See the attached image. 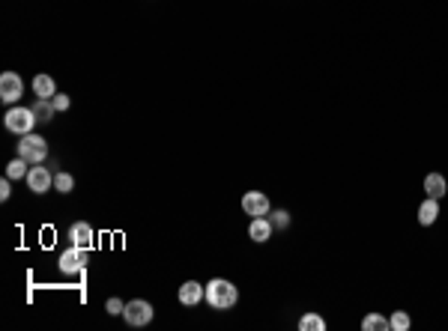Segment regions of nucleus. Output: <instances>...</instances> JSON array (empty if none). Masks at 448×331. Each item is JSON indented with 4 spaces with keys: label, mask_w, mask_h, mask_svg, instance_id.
Instances as JSON below:
<instances>
[{
    "label": "nucleus",
    "mask_w": 448,
    "mask_h": 331,
    "mask_svg": "<svg viewBox=\"0 0 448 331\" xmlns=\"http://www.w3.org/2000/svg\"><path fill=\"white\" fill-rule=\"evenodd\" d=\"M239 302V289L227 278H213L206 284V305L213 310H231Z\"/></svg>",
    "instance_id": "1"
},
{
    "label": "nucleus",
    "mask_w": 448,
    "mask_h": 331,
    "mask_svg": "<svg viewBox=\"0 0 448 331\" xmlns=\"http://www.w3.org/2000/svg\"><path fill=\"white\" fill-rule=\"evenodd\" d=\"M3 126L9 128L13 135H30L33 128L39 126V119L33 114V108H24V105H13L6 110V117H3Z\"/></svg>",
    "instance_id": "2"
},
{
    "label": "nucleus",
    "mask_w": 448,
    "mask_h": 331,
    "mask_svg": "<svg viewBox=\"0 0 448 331\" xmlns=\"http://www.w3.org/2000/svg\"><path fill=\"white\" fill-rule=\"evenodd\" d=\"M18 155L30 164H42L48 158V140L42 135H33V132L22 135V140H18Z\"/></svg>",
    "instance_id": "3"
},
{
    "label": "nucleus",
    "mask_w": 448,
    "mask_h": 331,
    "mask_svg": "<svg viewBox=\"0 0 448 331\" xmlns=\"http://www.w3.org/2000/svg\"><path fill=\"white\" fill-rule=\"evenodd\" d=\"M90 263V248H81V245H72L69 251L60 254V272L63 275H81Z\"/></svg>",
    "instance_id": "4"
},
{
    "label": "nucleus",
    "mask_w": 448,
    "mask_h": 331,
    "mask_svg": "<svg viewBox=\"0 0 448 331\" xmlns=\"http://www.w3.org/2000/svg\"><path fill=\"white\" fill-rule=\"evenodd\" d=\"M123 319L132 328H144L153 323V305L144 302V298H135V302H126V310H123Z\"/></svg>",
    "instance_id": "5"
},
{
    "label": "nucleus",
    "mask_w": 448,
    "mask_h": 331,
    "mask_svg": "<svg viewBox=\"0 0 448 331\" xmlns=\"http://www.w3.org/2000/svg\"><path fill=\"white\" fill-rule=\"evenodd\" d=\"M24 93V81L18 72H3L0 75V99H3L6 105H15L18 99Z\"/></svg>",
    "instance_id": "6"
},
{
    "label": "nucleus",
    "mask_w": 448,
    "mask_h": 331,
    "mask_svg": "<svg viewBox=\"0 0 448 331\" xmlns=\"http://www.w3.org/2000/svg\"><path fill=\"white\" fill-rule=\"evenodd\" d=\"M27 188L33 194H45V192H51L54 188V173L48 167H42V164H36V167H30V173H27Z\"/></svg>",
    "instance_id": "7"
},
{
    "label": "nucleus",
    "mask_w": 448,
    "mask_h": 331,
    "mask_svg": "<svg viewBox=\"0 0 448 331\" xmlns=\"http://www.w3.org/2000/svg\"><path fill=\"white\" fill-rule=\"evenodd\" d=\"M242 212L251 218H266L269 215V197L263 192H245L242 194Z\"/></svg>",
    "instance_id": "8"
},
{
    "label": "nucleus",
    "mask_w": 448,
    "mask_h": 331,
    "mask_svg": "<svg viewBox=\"0 0 448 331\" xmlns=\"http://www.w3.org/2000/svg\"><path fill=\"white\" fill-rule=\"evenodd\" d=\"M179 305H185V307H194V305H201L206 302V287L204 284H197V280H185L183 287H179Z\"/></svg>",
    "instance_id": "9"
},
{
    "label": "nucleus",
    "mask_w": 448,
    "mask_h": 331,
    "mask_svg": "<svg viewBox=\"0 0 448 331\" xmlns=\"http://www.w3.org/2000/svg\"><path fill=\"white\" fill-rule=\"evenodd\" d=\"M272 221L269 218H251V224H248V236H251V242H257V245H263V242H269L272 239Z\"/></svg>",
    "instance_id": "10"
},
{
    "label": "nucleus",
    "mask_w": 448,
    "mask_h": 331,
    "mask_svg": "<svg viewBox=\"0 0 448 331\" xmlns=\"http://www.w3.org/2000/svg\"><path fill=\"white\" fill-rule=\"evenodd\" d=\"M436 218H440V200L424 197L422 206H418V224H422V227H431V224H436Z\"/></svg>",
    "instance_id": "11"
},
{
    "label": "nucleus",
    "mask_w": 448,
    "mask_h": 331,
    "mask_svg": "<svg viewBox=\"0 0 448 331\" xmlns=\"http://www.w3.org/2000/svg\"><path fill=\"white\" fill-rule=\"evenodd\" d=\"M69 239H72V245L90 248L93 245V227H90L87 221H75V224L69 227Z\"/></svg>",
    "instance_id": "12"
},
{
    "label": "nucleus",
    "mask_w": 448,
    "mask_h": 331,
    "mask_svg": "<svg viewBox=\"0 0 448 331\" xmlns=\"http://www.w3.org/2000/svg\"><path fill=\"white\" fill-rule=\"evenodd\" d=\"M424 194L433 197V200H442L448 194V183L442 173H427L424 176Z\"/></svg>",
    "instance_id": "13"
},
{
    "label": "nucleus",
    "mask_w": 448,
    "mask_h": 331,
    "mask_svg": "<svg viewBox=\"0 0 448 331\" xmlns=\"http://www.w3.org/2000/svg\"><path fill=\"white\" fill-rule=\"evenodd\" d=\"M33 93L36 99H54L57 96V84L51 75H36L33 78Z\"/></svg>",
    "instance_id": "14"
},
{
    "label": "nucleus",
    "mask_w": 448,
    "mask_h": 331,
    "mask_svg": "<svg viewBox=\"0 0 448 331\" xmlns=\"http://www.w3.org/2000/svg\"><path fill=\"white\" fill-rule=\"evenodd\" d=\"M299 331H326V319L320 314H314V310H308V314L299 319Z\"/></svg>",
    "instance_id": "15"
},
{
    "label": "nucleus",
    "mask_w": 448,
    "mask_h": 331,
    "mask_svg": "<svg viewBox=\"0 0 448 331\" xmlns=\"http://www.w3.org/2000/svg\"><path fill=\"white\" fill-rule=\"evenodd\" d=\"M33 114H36V119H39V123H51V117L57 114V110H54V105H51V99H39V102L33 105Z\"/></svg>",
    "instance_id": "16"
},
{
    "label": "nucleus",
    "mask_w": 448,
    "mask_h": 331,
    "mask_svg": "<svg viewBox=\"0 0 448 331\" xmlns=\"http://www.w3.org/2000/svg\"><path fill=\"white\" fill-rule=\"evenodd\" d=\"M27 164H30V162H24L22 155L13 158V162L6 164V176H9V179H27V173H30V167H27Z\"/></svg>",
    "instance_id": "17"
},
{
    "label": "nucleus",
    "mask_w": 448,
    "mask_h": 331,
    "mask_svg": "<svg viewBox=\"0 0 448 331\" xmlns=\"http://www.w3.org/2000/svg\"><path fill=\"white\" fill-rule=\"evenodd\" d=\"M75 188V176L66 173V170H60V173H54V192L60 194H69Z\"/></svg>",
    "instance_id": "18"
},
{
    "label": "nucleus",
    "mask_w": 448,
    "mask_h": 331,
    "mask_svg": "<svg viewBox=\"0 0 448 331\" xmlns=\"http://www.w3.org/2000/svg\"><path fill=\"white\" fill-rule=\"evenodd\" d=\"M362 331H388V319L380 314H367L362 319Z\"/></svg>",
    "instance_id": "19"
},
{
    "label": "nucleus",
    "mask_w": 448,
    "mask_h": 331,
    "mask_svg": "<svg viewBox=\"0 0 448 331\" xmlns=\"http://www.w3.org/2000/svg\"><path fill=\"white\" fill-rule=\"evenodd\" d=\"M413 323H410V314H406V310H395L392 314V319H388V328L392 331H406Z\"/></svg>",
    "instance_id": "20"
},
{
    "label": "nucleus",
    "mask_w": 448,
    "mask_h": 331,
    "mask_svg": "<svg viewBox=\"0 0 448 331\" xmlns=\"http://www.w3.org/2000/svg\"><path fill=\"white\" fill-rule=\"evenodd\" d=\"M269 221H272L275 230H287L290 227V212H287V209H275V212L269 215Z\"/></svg>",
    "instance_id": "21"
},
{
    "label": "nucleus",
    "mask_w": 448,
    "mask_h": 331,
    "mask_svg": "<svg viewBox=\"0 0 448 331\" xmlns=\"http://www.w3.org/2000/svg\"><path fill=\"white\" fill-rule=\"evenodd\" d=\"M105 310H108L111 316H117V314H123V310H126V302H119V298H108V302H105Z\"/></svg>",
    "instance_id": "22"
},
{
    "label": "nucleus",
    "mask_w": 448,
    "mask_h": 331,
    "mask_svg": "<svg viewBox=\"0 0 448 331\" xmlns=\"http://www.w3.org/2000/svg\"><path fill=\"white\" fill-rule=\"evenodd\" d=\"M51 105H54V110H69V105H72V99H69L66 93H57V96L51 99Z\"/></svg>",
    "instance_id": "23"
},
{
    "label": "nucleus",
    "mask_w": 448,
    "mask_h": 331,
    "mask_svg": "<svg viewBox=\"0 0 448 331\" xmlns=\"http://www.w3.org/2000/svg\"><path fill=\"white\" fill-rule=\"evenodd\" d=\"M9 183H13V179L3 176V183H0V200H9V194H13V185Z\"/></svg>",
    "instance_id": "24"
}]
</instances>
